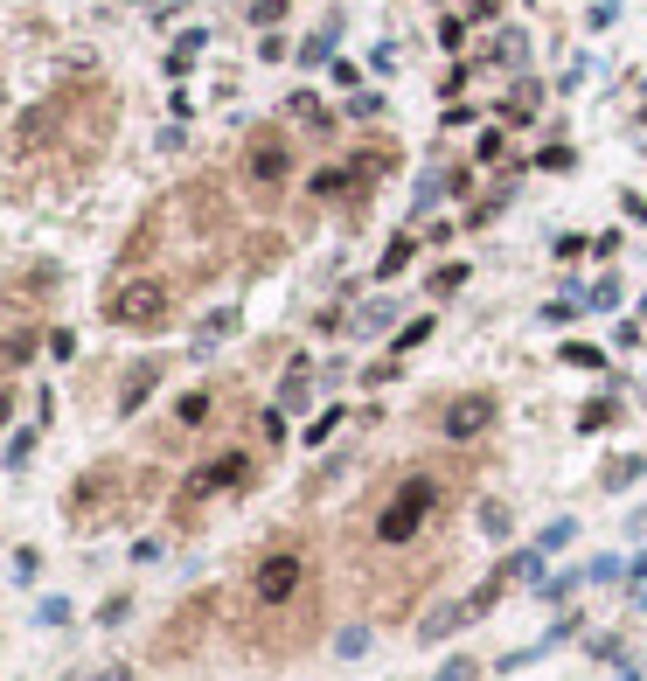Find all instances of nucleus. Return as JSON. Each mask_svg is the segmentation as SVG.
Instances as JSON below:
<instances>
[{"label":"nucleus","instance_id":"0eeeda50","mask_svg":"<svg viewBox=\"0 0 647 681\" xmlns=\"http://www.w3.org/2000/svg\"><path fill=\"white\" fill-rule=\"evenodd\" d=\"M56 126H63V98H42V105H35L21 126H14V153H42Z\"/></svg>","mask_w":647,"mask_h":681},{"label":"nucleus","instance_id":"aec40b11","mask_svg":"<svg viewBox=\"0 0 647 681\" xmlns=\"http://www.w3.org/2000/svg\"><path fill=\"white\" fill-rule=\"evenodd\" d=\"M474 675H481L474 661H446V668H439V681H474Z\"/></svg>","mask_w":647,"mask_h":681},{"label":"nucleus","instance_id":"f8f14e48","mask_svg":"<svg viewBox=\"0 0 647 681\" xmlns=\"http://www.w3.org/2000/svg\"><path fill=\"white\" fill-rule=\"evenodd\" d=\"M202 417H209V390H188V397L174 404V424H181V431H195Z\"/></svg>","mask_w":647,"mask_h":681},{"label":"nucleus","instance_id":"ddd939ff","mask_svg":"<svg viewBox=\"0 0 647 681\" xmlns=\"http://www.w3.org/2000/svg\"><path fill=\"white\" fill-rule=\"evenodd\" d=\"M606 424H613V397H599V404L578 410V431H606Z\"/></svg>","mask_w":647,"mask_h":681},{"label":"nucleus","instance_id":"f03ea898","mask_svg":"<svg viewBox=\"0 0 647 681\" xmlns=\"http://www.w3.org/2000/svg\"><path fill=\"white\" fill-rule=\"evenodd\" d=\"M105 320H119V327H167V285L161 278H126V285H112Z\"/></svg>","mask_w":647,"mask_h":681},{"label":"nucleus","instance_id":"20e7f679","mask_svg":"<svg viewBox=\"0 0 647 681\" xmlns=\"http://www.w3.org/2000/svg\"><path fill=\"white\" fill-rule=\"evenodd\" d=\"M223 487H251V459H244V452H223V459H209L202 473H188L181 508H188V501H209V494H223Z\"/></svg>","mask_w":647,"mask_h":681},{"label":"nucleus","instance_id":"39448f33","mask_svg":"<svg viewBox=\"0 0 647 681\" xmlns=\"http://www.w3.org/2000/svg\"><path fill=\"white\" fill-rule=\"evenodd\" d=\"M244 174H251L258 188H279V181L293 174V146H286L279 133H258L251 146H244Z\"/></svg>","mask_w":647,"mask_h":681},{"label":"nucleus","instance_id":"a211bd4d","mask_svg":"<svg viewBox=\"0 0 647 681\" xmlns=\"http://www.w3.org/2000/svg\"><path fill=\"white\" fill-rule=\"evenodd\" d=\"M564 543H571V522H550V529H543V543H536V549L550 556V549H564Z\"/></svg>","mask_w":647,"mask_h":681},{"label":"nucleus","instance_id":"9b49d317","mask_svg":"<svg viewBox=\"0 0 647 681\" xmlns=\"http://www.w3.org/2000/svg\"><path fill=\"white\" fill-rule=\"evenodd\" d=\"M411 258H418V244H411V230H404V237H390V251H383V265H376V272H383V278H397L404 265H411Z\"/></svg>","mask_w":647,"mask_h":681},{"label":"nucleus","instance_id":"4be33fe9","mask_svg":"<svg viewBox=\"0 0 647 681\" xmlns=\"http://www.w3.org/2000/svg\"><path fill=\"white\" fill-rule=\"evenodd\" d=\"M7 410H14V390H0V424H7Z\"/></svg>","mask_w":647,"mask_h":681},{"label":"nucleus","instance_id":"6ab92c4d","mask_svg":"<svg viewBox=\"0 0 647 681\" xmlns=\"http://www.w3.org/2000/svg\"><path fill=\"white\" fill-rule=\"evenodd\" d=\"M425 334H432V320H411V327H404V334H397V348H404V355H411V348H418V341H425Z\"/></svg>","mask_w":647,"mask_h":681},{"label":"nucleus","instance_id":"7ed1b4c3","mask_svg":"<svg viewBox=\"0 0 647 681\" xmlns=\"http://www.w3.org/2000/svg\"><path fill=\"white\" fill-rule=\"evenodd\" d=\"M300 584H307V556L300 549H265L258 570H251V598L258 605H293Z\"/></svg>","mask_w":647,"mask_h":681},{"label":"nucleus","instance_id":"6e6552de","mask_svg":"<svg viewBox=\"0 0 647 681\" xmlns=\"http://www.w3.org/2000/svg\"><path fill=\"white\" fill-rule=\"evenodd\" d=\"M112 487H119V473H112V466H98L84 487H70V515H77V522H98V508L112 501Z\"/></svg>","mask_w":647,"mask_h":681},{"label":"nucleus","instance_id":"2eb2a0df","mask_svg":"<svg viewBox=\"0 0 647 681\" xmlns=\"http://www.w3.org/2000/svg\"><path fill=\"white\" fill-rule=\"evenodd\" d=\"M627 480H641V459H613L606 466V487H627Z\"/></svg>","mask_w":647,"mask_h":681},{"label":"nucleus","instance_id":"4468645a","mask_svg":"<svg viewBox=\"0 0 647 681\" xmlns=\"http://www.w3.org/2000/svg\"><path fill=\"white\" fill-rule=\"evenodd\" d=\"M230 327H237V313H209V320H202V348H209V341H223Z\"/></svg>","mask_w":647,"mask_h":681},{"label":"nucleus","instance_id":"423d86ee","mask_svg":"<svg viewBox=\"0 0 647 681\" xmlns=\"http://www.w3.org/2000/svg\"><path fill=\"white\" fill-rule=\"evenodd\" d=\"M439 424H446V438H481L487 424H494V397H481V390L474 397H453Z\"/></svg>","mask_w":647,"mask_h":681},{"label":"nucleus","instance_id":"412c9836","mask_svg":"<svg viewBox=\"0 0 647 681\" xmlns=\"http://www.w3.org/2000/svg\"><path fill=\"white\" fill-rule=\"evenodd\" d=\"M467 7H474V21H487V14H494V0H467Z\"/></svg>","mask_w":647,"mask_h":681},{"label":"nucleus","instance_id":"1a4fd4ad","mask_svg":"<svg viewBox=\"0 0 647 681\" xmlns=\"http://www.w3.org/2000/svg\"><path fill=\"white\" fill-rule=\"evenodd\" d=\"M467 619H481V605H474V598H453V605H439V612L425 619V633H418V640H453Z\"/></svg>","mask_w":647,"mask_h":681},{"label":"nucleus","instance_id":"9d476101","mask_svg":"<svg viewBox=\"0 0 647 681\" xmlns=\"http://www.w3.org/2000/svg\"><path fill=\"white\" fill-rule=\"evenodd\" d=\"M154 383H161V362H140V369L119 383V410H140L147 397H154Z\"/></svg>","mask_w":647,"mask_h":681},{"label":"nucleus","instance_id":"f3484780","mask_svg":"<svg viewBox=\"0 0 647 681\" xmlns=\"http://www.w3.org/2000/svg\"><path fill=\"white\" fill-rule=\"evenodd\" d=\"M564 362H578V369H599L606 355H599V348H585V341H571V348H564Z\"/></svg>","mask_w":647,"mask_h":681},{"label":"nucleus","instance_id":"dca6fc26","mask_svg":"<svg viewBox=\"0 0 647 681\" xmlns=\"http://www.w3.org/2000/svg\"><path fill=\"white\" fill-rule=\"evenodd\" d=\"M481 529H487V536H508V508H501V501H487V508H481Z\"/></svg>","mask_w":647,"mask_h":681},{"label":"nucleus","instance_id":"f257e3e1","mask_svg":"<svg viewBox=\"0 0 647 681\" xmlns=\"http://www.w3.org/2000/svg\"><path fill=\"white\" fill-rule=\"evenodd\" d=\"M432 508H439V480H432V473L397 480V494H390V501H383V515H376V543H383V549H404L425 522H432Z\"/></svg>","mask_w":647,"mask_h":681}]
</instances>
